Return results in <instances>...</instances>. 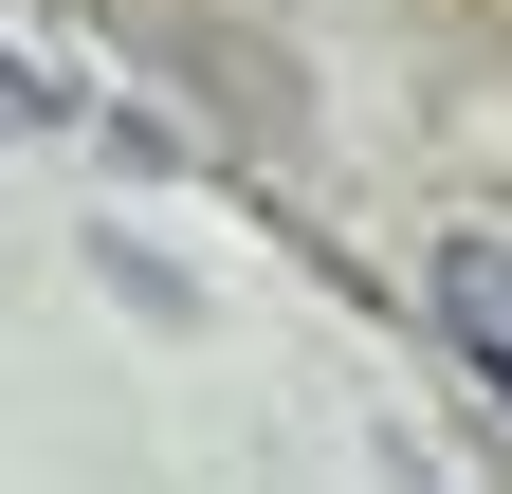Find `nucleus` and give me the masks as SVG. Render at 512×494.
Here are the masks:
<instances>
[{
  "instance_id": "obj_1",
  "label": "nucleus",
  "mask_w": 512,
  "mask_h": 494,
  "mask_svg": "<svg viewBox=\"0 0 512 494\" xmlns=\"http://www.w3.org/2000/svg\"><path fill=\"white\" fill-rule=\"evenodd\" d=\"M439 312H458V348L512 385V238H458V257H439Z\"/></svg>"
}]
</instances>
